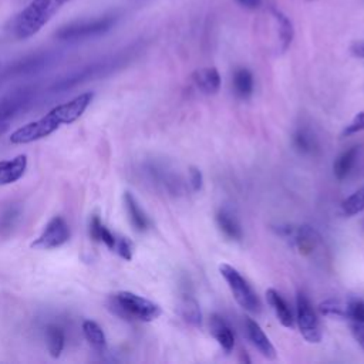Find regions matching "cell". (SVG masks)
<instances>
[{
    "label": "cell",
    "instance_id": "6da1fadb",
    "mask_svg": "<svg viewBox=\"0 0 364 364\" xmlns=\"http://www.w3.org/2000/svg\"><path fill=\"white\" fill-rule=\"evenodd\" d=\"M94 98V92H82L73 100L63 102L53 109H50L44 117L27 122L26 125L17 128L10 135L11 144H30L38 139H43L57 131L61 125H70L77 121L84 111L88 108Z\"/></svg>",
    "mask_w": 364,
    "mask_h": 364
},
{
    "label": "cell",
    "instance_id": "7a4b0ae2",
    "mask_svg": "<svg viewBox=\"0 0 364 364\" xmlns=\"http://www.w3.org/2000/svg\"><path fill=\"white\" fill-rule=\"evenodd\" d=\"M68 1L71 0H30L13 20V36L17 40L36 36Z\"/></svg>",
    "mask_w": 364,
    "mask_h": 364
},
{
    "label": "cell",
    "instance_id": "3957f363",
    "mask_svg": "<svg viewBox=\"0 0 364 364\" xmlns=\"http://www.w3.org/2000/svg\"><path fill=\"white\" fill-rule=\"evenodd\" d=\"M111 307L118 316L127 320L145 323L156 320L162 313L159 304L132 291H118L112 294Z\"/></svg>",
    "mask_w": 364,
    "mask_h": 364
},
{
    "label": "cell",
    "instance_id": "277c9868",
    "mask_svg": "<svg viewBox=\"0 0 364 364\" xmlns=\"http://www.w3.org/2000/svg\"><path fill=\"white\" fill-rule=\"evenodd\" d=\"M273 230L301 255L313 256L318 249L323 247L320 233L309 225L280 223L273 226Z\"/></svg>",
    "mask_w": 364,
    "mask_h": 364
},
{
    "label": "cell",
    "instance_id": "5b68a950",
    "mask_svg": "<svg viewBox=\"0 0 364 364\" xmlns=\"http://www.w3.org/2000/svg\"><path fill=\"white\" fill-rule=\"evenodd\" d=\"M219 272L228 283V287L230 289L237 304L249 313H259L260 300L253 287L247 283V280L233 266L228 263H222L219 266Z\"/></svg>",
    "mask_w": 364,
    "mask_h": 364
},
{
    "label": "cell",
    "instance_id": "8992f818",
    "mask_svg": "<svg viewBox=\"0 0 364 364\" xmlns=\"http://www.w3.org/2000/svg\"><path fill=\"white\" fill-rule=\"evenodd\" d=\"M296 321L300 334L307 343L317 344L321 341L323 331L317 314L306 294L297 293L296 297Z\"/></svg>",
    "mask_w": 364,
    "mask_h": 364
},
{
    "label": "cell",
    "instance_id": "52a82bcc",
    "mask_svg": "<svg viewBox=\"0 0 364 364\" xmlns=\"http://www.w3.org/2000/svg\"><path fill=\"white\" fill-rule=\"evenodd\" d=\"M115 23L114 17H101L90 21H81V23H73L68 26L61 27L55 37L60 40H81L88 38L92 36H100L105 31H108L112 24Z\"/></svg>",
    "mask_w": 364,
    "mask_h": 364
},
{
    "label": "cell",
    "instance_id": "ba28073f",
    "mask_svg": "<svg viewBox=\"0 0 364 364\" xmlns=\"http://www.w3.org/2000/svg\"><path fill=\"white\" fill-rule=\"evenodd\" d=\"M70 239V228L61 216H54L46 225L43 233L31 243L38 249H55L67 243Z\"/></svg>",
    "mask_w": 364,
    "mask_h": 364
},
{
    "label": "cell",
    "instance_id": "9c48e42d",
    "mask_svg": "<svg viewBox=\"0 0 364 364\" xmlns=\"http://www.w3.org/2000/svg\"><path fill=\"white\" fill-rule=\"evenodd\" d=\"M243 327H245V334H246L247 340L250 341V344L267 360H274L276 348L273 347L270 338L264 334V331L262 330L259 323H256L250 317H245Z\"/></svg>",
    "mask_w": 364,
    "mask_h": 364
},
{
    "label": "cell",
    "instance_id": "30bf717a",
    "mask_svg": "<svg viewBox=\"0 0 364 364\" xmlns=\"http://www.w3.org/2000/svg\"><path fill=\"white\" fill-rule=\"evenodd\" d=\"M209 330L218 344L226 351L230 353L235 347V334L229 323L219 314L213 313L209 320Z\"/></svg>",
    "mask_w": 364,
    "mask_h": 364
},
{
    "label": "cell",
    "instance_id": "8fae6325",
    "mask_svg": "<svg viewBox=\"0 0 364 364\" xmlns=\"http://www.w3.org/2000/svg\"><path fill=\"white\" fill-rule=\"evenodd\" d=\"M27 169V155L20 154L11 159L0 161V186L17 182Z\"/></svg>",
    "mask_w": 364,
    "mask_h": 364
},
{
    "label": "cell",
    "instance_id": "7c38bea8",
    "mask_svg": "<svg viewBox=\"0 0 364 364\" xmlns=\"http://www.w3.org/2000/svg\"><path fill=\"white\" fill-rule=\"evenodd\" d=\"M192 81L203 94H216L220 88V75L215 67L199 68L192 74Z\"/></svg>",
    "mask_w": 364,
    "mask_h": 364
},
{
    "label": "cell",
    "instance_id": "4fadbf2b",
    "mask_svg": "<svg viewBox=\"0 0 364 364\" xmlns=\"http://www.w3.org/2000/svg\"><path fill=\"white\" fill-rule=\"evenodd\" d=\"M266 299H267V303L270 304L272 310L274 311L277 320L280 321V324L287 328H291L294 326V317H293V313H291L287 301L282 297V294L274 289H267Z\"/></svg>",
    "mask_w": 364,
    "mask_h": 364
},
{
    "label": "cell",
    "instance_id": "5bb4252c",
    "mask_svg": "<svg viewBox=\"0 0 364 364\" xmlns=\"http://www.w3.org/2000/svg\"><path fill=\"white\" fill-rule=\"evenodd\" d=\"M216 225L219 230L230 240H242L243 232L240 228V223L235 218V215L228 209H220L216 213Z\"/></svg>",
    "mask_w": 364,
    "mask_h": 364
},
{
    "label": "cell",
    "instance_id": "9a60e30c",
    "mask_svg": "<svg viewBox=\"0 0 364 364\" xmlns=\"http://www.w3.org/2000/svg\"><path fill=\"white\" fill-rule=\"evenodd\" d=\"M124 203H125V209L129 216V222L132 223L135 230L145 232L149 228V219L145 215V212L141 209L138 200L128 191L124 193Z\"/></svg>",
    "mask_w": 364,
    "mask_h": 364
},
{
    "label": "cell",
    "instance_id": "2e32d148",
    "mask_svg": "<svg viewBox=\"0 0 364 364\" xmlns=\"http://www.w3.org/2000/svg\"><path fill=\"white\" fill-rule=\"evenodd\" d=\"M358 154H360V146L355 145V146L346 149L336 158V161L333 164V173L338 181H343L351 172V169L354 168V165L357 162Z\"/></svg>",
    "mask_w": 364,
    "mask_h": 364
},
{
    "label": "cell",
    "instance_id": "e0dca14e",
    "mask_svg": "<svg viewBox=\"0 0 364 364\" xmlns=\"http://www.w3.org/2000/svg\"><path fill=\"white\" fill-rule=\"evenodd\" d=\"M30 100L28 92L27 91H18L14 92L13 95L6 97L4 100L0 101V122H6L10 121V118L20 111L24 104H27Z\"/></svg>",
    "mask_w": 364,
    "mask_h": 364
},
{
    "label": "cell",
    "instance_id": "ac0fdd59",
    "mask_svg": "<svg viewBox=\"0 0 364 364\" xmlns=\"http://www.w3.org/2000/svg\"><path fill=\"white\" fill-rule=\"evenodd\" d=\"M181 314L186 323L195 327H200L202 324V311L199 303L189 291H183L181 297Z\"/></svg>",
    "mask_w": 364,
    "mask_h": 364
},
{
    "label": "cell",
    "instance_id": "d6986e66",
    "mask_svg": "<svg viewBox=\"0 0 364 364\" xmlns=\"http://www.w3.org/2000/svg\"><path fill=\"white\" fill-rule=\"evenodd\" d=\"M272 13H273V17L277 23V28H279V41H280V51H286L293 38H294V27H293V23L291 20L282 11V10H277V9H272Z\"/></svg>",
    "mask_w": 364,
    "mask_h": 364
},
{
    "label": "cell",
    "instance_id": "ffe728a7",
    "mask_svg": "<svg viewBox=\"0 0 364 364\" xmlns=\"http://www.w3.org/2000/svg\"><path fill=\"white\" fill-rule=\"evenodd\" d=\"M90 236L100 243H104L108 249L114 250L117 243V236L101 222L98 215H92L90 220Z\"/></svg>",
    "mask_w": 364,
    "mask_h": 364
},
{
    "label": "cell",
    "instance_id": "44dd1931",
    "mask_svg": "<svg viewBox=\"0 0 364 364\" xmlns=\"http://www.w3.org/2000/svg\"><path fill=\"white\" fill-rule=\"evenodd\" d=\"M233 91L239 98H249L253 92V75L247 68H237L233 73Z\"/></svg>",
    "mask_w": 364,
    "mask_h": 364
},
{
    "label": "cell",
    "instance_id": "7402d4cb",
    "mask_svg": "<svg viewBox=\"0 0 364 364\" xmlns=\"http://www.w3.org/2000/svg\"><path fill=\"white\" fill-rule=\"evenodd\" d=\"M82 333L85 340L90 343L92 348L97 351H102L107 347V338L104 334V330L92 320H84L82 321Z\"/></svg>",
    "mask_w": 364,
    "mask_h": 364
},
{
    "label": "cell",
    "instance_id": "603a6c76",
    "mask_svg": "<svg viewBox=\"0 0 364 364\" xmlns=\"http://www.w3.org/2000/svg\"><path fill=\"white\" fill-rule=\"evenodd\" d=\"M46 341H47V348L48 353L53 358H58L63 353L64 348V331L61 327L55 326V324H50L46 328Z\"/></svg>",
    "mask_w": 364,
    "mask_h": 364
},
{
    "label": "cell",
    "instance_id": "cb8c5ba5",
    "mask_svg": "<svg viewBox=\"0 0 364 364\" xmlns=\"http://www.w3.org/2000/svg\"><path fill=\"white\" fill-rule=\"evenodd\" d=\"M293 145L300 154L310 155L317 149V139L310 129L299 128L293 135Z\"/></svg>",
    "mask_w": 364,
    "mask_h": 364
},
{
    "label": "cell",
    "instance_id": "d4e9b609",
    "mask_svg": "<svg viewBox=\"0 0 364 364\" xmlns=\"http://www.w3.org/2000/svg\"><path fill=\"white\" fill-rule=\"evenodd\" d=\"M341 210L346 216H354L364 210V186L343 200Z\"/></svg>",
    "mask_w": 364,
    "mask_h": 364
},
{
    "label": "cell",
    "instance_id": "484cf974",
    "mask_svg": "<svg viewBox=\"0 0 364 364\" xmlns=\"http://www.w3.org/2000/svg\"><path fill=\"white\" fill-rule=\"evenodd\" d=\"M318 310L321 314L327 317H338L347 318V303L337 299H327L318 304Z\"/></svg>",
    "mask_w": 364,
    "mask_h": 364
},
{
    "label": "cell",
    "instance_id": "4316f807",
    "mask_svg": "<svg viewBox=\"0 0 364 364\" xmlns=\"http://www.w3.org/2000/svg\"><path fill=\"white\" fill-rule=\"evenodd\" d=\"M20 218V208L18 206H9L0 215V235L7 236L13 228L16 226Z\"/></svg>",
    "mask_w": 364,
    "mask_h": 364
},
{
    "label": "cell",
    "instance_id": "83f0119b",
    "mask_svg": "<svg viewBox=\"0 0 364 364\" xmlns=\"http://www.w3.org/2000/svg\"><path fill=\"white\" fill-rule=\"evenodd\" d=\"M347 318L355 323H364V300L353 299L347 301Z\"/></svg>",
    "mask_w": 364,
    "mask_h": 364
},
{
    "label": "cell",
    "instance_id": "f1b7e54d",
    "mask_svg": "<svg viewBox=\"0 0 364 364\" xmlns=\"http://www.w3.org/2000/svg\"><path fill=\"white\" fill-rule=\"evenodd\" d=\"M361 131H364V111H360L355 114L353 121L348 125H346V128L343 129L341 136H350Z\"/></svg>",
    "mask_w": 364,
    "mask_h": 364
},
{
    "label": "cell",
    "instance_id": "f546056e",
    "mask_svg": "<svg viewBox=\"0 0 364 364\" xmlns=\"http://www.w3.org/2000/svg\"><path fill=\"white\" fill-rule=\"evenodd\" d=\"M114 250L125 260H131L132 259V250H134V245L132 242H129V239L127 237H117V243Z\"/></svg>",
    "mask_w": 364,
    "mask_h": 364
},
{
    "label": "cell",
    "instance_id": "4dcf8cb0",
    "mask_svg": "<svg viewBox=\"0 0 364 364\" xmlns=\"http://www.w3.org/2000/svg\"><path fill=\"white\" fill-rule=\"evenodd\" d=\"M189 183H191V186H192V189L195 192L202 189L203 176H202V172L196 166H191L189 168Z\"/></svg>",
    "mask_w": 364,
    "mask_h": 364
},
{
    "label": "cell",
    "instance_id": "1f68e13d",
    "mask_svg": "<svg viewBox=\"0 0 364 364\" xmlns=\"http://www.w3.org/2000/svg\"><path fill=\"white\" fill-rule=\"evenodd\" d=\"M350 51L353 55H355L358 58H364V40L353 43L350 47Z\"/></svg>",
    "mask_w": 364,
    "mask_h": 364
},
{
    "label": "cell",
    "instance_id": "d6a6232c",
    "mask_svg": "<svg viewBox=\"0 0 364 364\" xmlns=\"http://www.w3.org/2000/svg\"><path fill=\"white\" fill-rule=\"evenodd\" d=\"M240 6H243V7H246V9H250V10H253V9H257L260 4H262V0H236Z\"/></svg>",
    "mask_w": 364,
    "mask_h": 364
},
{
    "label": "cell",
    "instance_id": "836d02e7",
    "mask_svg": "<svg viewBox=\"0 0 364 364\" xmlns=\"http://www.w3.org/2000/svg\"><path fill=\"white\" fill-rule=\"evenodd\" d=\"M9 127H10V125H9V121H6V122H0V136H1L7 129H9Z\"/></svg>",
    "mask_w": 364,
    "mask_h": 364
},
{
    "label": "cell",
    "instance_id": "e575fe53",
    "mask_svg": "<svg viewBox=\"0 0 364 364\" xmlns=\"http://www.w3.org/2000/svg\"><path fill=\"white\" fill-rule=\"evenodd\" d=\"M363 228H364V222H363Z\"/></svg>",
    "mask_w": 364,
    "mask_h": 364
}]
</instances>
